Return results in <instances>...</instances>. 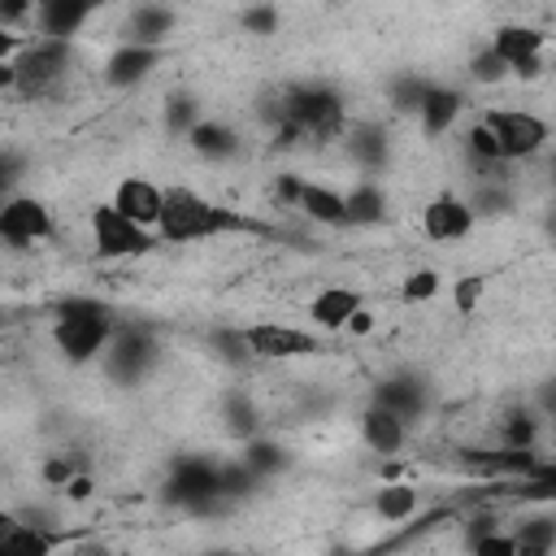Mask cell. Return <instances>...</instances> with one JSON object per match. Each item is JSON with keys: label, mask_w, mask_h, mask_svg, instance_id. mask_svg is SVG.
Listing matches in <instances>:
<instances>
[{"label": "cell", "mask_w": 556, "mask_h": 556, "mask_svg": "<svg viewBox=\"0 0 556 556\" xmlns=\"http://www.w3.org/2000/svg\"><path fill=\"white\" fill-rule=\"evenodd\" d=\"M261 226L235 208H222L204 200L191 187H165V208L156 235L165 243H195V239H217V235H256Z\"/></svg>", "instance_id": "cell-1"}, {"label": "cell", "mask_w": 556, "mask_h": 556, "mask_svg": "<svg viewBox=\"0 0 556 556\" xmlns=\"http://www.w3.org/2000/svg\"><path fill=\"white\" fill-rule=\"evenodd\" d=\"M117 334V321L109 317V308L91 295H70L56 304V321H52V343L70 365H87L96 356H104L109 339Z\"/></svg>", "instance_id": "cell-2"}, {"label": "cell", "mask_w": 556, "mask_h": 556, "mask_svg": "<svg viewBox=\"0 0 556 556\" xmlns=\"http://www.w3.org/2000/svg\"><path fill=\"white\" fill-rule=\"evenodd\" d=\"M287 126H295L300 139H317V143H330L339 135H348L343 96L326 83L287 87Z\"/></svg>", "instance_id": "cell-3"}, {"label": "cell", "mask_w": 556, "mask_h": 556, "mask_svg": "<svg viewBox=\"0 0 556 556\" xmlns=\"http://www.w3.org/2000/svg\"><path fill=\"white\" fill-rule=\"evenodd\" d=\"M13 65H17V91L26 100H39V96H48L65 78V70H70V43H61V39H26L22 43V56Z\"/></svg>", "instance_id": "cell-4"}, {"label": "cell", "mask_w": 556, "mask_h": 556, "mask_svg": "<svg viewBox=\"0 0 556 556\" xmlns=\"http://www.w3.org/2000/svg\"><path fill=\"white\" fill-rule=\"evenodd\" d=\"M482 117H486V126L495 130L504 161H530V156H539V152L547 148V139H552V126H547L539 113H530V109H486Z\"/></svg>", "instance_id": "cell-5"}, {"label": "cell", "mask_w": 556, "mask_h": 556, "mask_svg": "<svg viewBox=\"0 0 556 556\" xmlns=\"http://www.w3.org/2000/svg\"><path fill=\"white\" fill-rule=\"evenodd\" d=\"M239 334H243V352L261 356V361H300V356H313L326 348L313 330H300L287 321H252Z\"/></svg>", "instance_id": "cell-6"}, {"label": "cell", "mask_w": 556, "mask_h": 556, "mask_svg": "<svg viewBox=\"0 0 556 556\" xmlns=\"http://www.w3.org/2000/svg\"><path fill=\"white\" fill-rule=\"evenodd\" d=\"M165 495H169V504H178V508H187V513L213 508L217 500H226V495H222V465H213V460H204V456H182V460L174 465V473H169Z\"/></svg>", "instance_id": "cell-7"}, {"label": "cell", "mask_w": 556, "mask_h": 556, "mask_svg": "<svg viewBox=\"0 0 556 556\" xmlns=\"http://www.w3.org/2000/svg\"><path fill=\"white\" fill-rule=\"evenodd\" d=\"M91 243H96V256H104V261H122V256H143V252H152V235L143 230V226H135V222H126L113 204H96L91 208Z\"/></svg>", "instance_id": "cell-8"}, {"label": "cell", "mask_w": 556, "mask_h": 556, "mask_svg": "<svg viewBox=\"0 0 556 556\" xmlns=\"http://www.w3.org/2000/svg\"><path fill=\"white\" fill-rule=\"evenodd\" d=\"M152 361H156V339L139 326H117V334L104 348V369L117 382H139Z\"/></svg>", "instance_id": "cell-9"}, {"label": "cell", "mask_w": 556, "mask_h": 556, "mask_svg": "<svg viewBox=\"0 0 556 556\" xmlns=\"http://www.w3.org/2000/svg\"><path fill=\"white\" fill-rule=\"evenodd\" d=\"M56 222H52V208L35 195H9L4 208H0V235L13 243V248H26V243H39V239H52Z\"/></svg>", "instance_id": "cell-10"}, {"label": "cell", "mask_w": 556, "mask_h": 556, "mask_svg": "<svg viewBox=\"0 0 556 556\" xmlns=\"http://www.w3.org/2000/svg\"><path fill=\"white\" fill-rule=\"evenodd\" d=\"M126 222L143 226V230H156L161 226V208H165V187H156L152 178L143 174H126L117 187H113V200H109Z\"/></svg>", "instance_id": "cell-11"}, {"label": "cell", "mask_w": 556, "mask_h": 556, "mask_svg": "<svg viewBox=\"0 0 556 556\" xmlns=\"http://www.w3.org/2000/svg\"><path fill=\"white\" fill-rule=\"evenodd\" d=\"M469 230H473V208H469V200H460L452 191L434 195L421 208V235L434 243H460Z\"/></svg>", "instance_id": "cell-12"}, {"label": "cell", "mask_w": 556, "mask_h": 556, "mask_svg": "<svg viewBox=\"0 0 556 556\" xmlns=\"http://www.w3.org/2000/svg\"><path fill=\"white\" fill-rule=\"evenodd\" d=\"M374 404L391 408V413L408 426L413 417H421V413L430 408V382L417 378V374H391V378H382V382L374 387Z\"/></svg>", "instance_id": "cell-13"}, {"label": "cell", "mask_w": 556, "mask_h": 556, "mask_svg": "<svg viewBox=\"0 0 556 556\" xmlns=\"http://www.w3.org/2000/svg\"><path fill=\"white\" fill-rule=\"evenodd\" d=\"M91 13H96V9L83 4V0H43V4H35V17H30V22H35V30H39V39H61V43H70V35H78Z\"/></svg>", "instance_id": "cell-14"}, {"label": "cell", "mask_w": 556, "mask_h": 556, "mask_svg": "<svg viewBox=\"0 0 556 556\" xmlns=\"http://www.w3.org/2000/svg\"><path fill=\"white\" fill-rule=\"evenodd\" d=\"M161 61V48H139V43H117L109 56H104V83L109 87H135L143 83Z\"/></svg>", "instance_id": "cell-15"}, {"label": "cell", "mask_w": 556, "mask_h": 556, "mask_svg": "<svg viewBox=\"0 0 556 556\" xmlns=\"http://www.w3.org/2000/svg\"><path fill=\"white\" fill-rule=\"evenodd\" d=\"M361 308H365V300H361V291H352V287H321V291L308 300V317H313V326H321V330H348L352 313H361Z\"/></svg>", "instance_id": "cell-16"}, {"label": "cell", "mask_w": 556, "mask_h": 556, "mask_svg": "<svg viewBox=\"0 0 556 556\" xmlns=\"http://www.w3.org/2000/svg\"><path fill=\"white\" fill-rule=\"evenodd\" d=\"M543 43H547V35H543L539 26H526V22H504V26L491 35V48L508 61V70H517V65H526V61H539V56H543Z\"/></svg>", "instance_id": "cell-17"}, {"label": "cell", "mask_w": 556, "mask_h": 556, "mask_svg": "<svg viewBox=\"0 0 556 556\" xmlns=\"http://www.w3.org/2000/svg\"><path fill=\"white\" fill-rule=\"evenodd\" d=\"M361 439H365L369 452H378V456H395V452L404 447V439H408V426H404L391 408L369 404V408L361 413Z\"/></svg>", "instance_id": "cell-18"}, {"label": "cell", "mask_w": 556, "mask_h": 556, "mask_svg": "<svg viewBox=\"0 0 556 556\" xmlns=\"http://www.w3.org/2000/svg\"><path fill=\"white\" fill-rule=\"evenodd\" d=\"M61 543L56 530H39L30 521H17V517H4V530H0V556H52Z\"/></svg>", "instance_id": "cell-19"}, {"label": "cell", "mask_w": 556, "mask_h": 556, "mask_svg": "<svg viewBox=\"0 0 556 556\" xmlns=\"http://www.w3.org/2000/svg\"><path fill=\"white\" fill-rule=\"evenodd\" d=\"M174 35V13L161 4H139L122 30V43H139V48H161Z\"/></svg>", "instance_id": "cell-20"}, {"label": "cell", "mask_w": 556, "mask_h": 556, "mask_svg": "<svg viewBox=\"0 0 556 556\" xmlns=\"http://www.w3.org/2000/svg\"><path fill=\"white\" fill-rule=\"evenodd\" d=\"M460 109H465V96H460V91H452V87H430V96H426L417 122H421V130H426L430 139H439V135H447V130L456 126Z\"/></svg>", "instance_id": "cell-21"}, {"label": "cell", "mask_w": 556, "mask_h": 556, "mask_svg": "<svg viewBox=\"0 0 556 556\" xmlns=\"http://www.w3.org/2000/svg\"><path fill=\"white\" fill-rule=\"evenodd\" d=\"M295 208H304L313 222H321V226H348V200H343V191L339 187H326V182H304L300 187V204Z\"/></svg>", "instance_id": "cell-22"}, {"label": "cell", "mask_w": 556, "mask_h": 556, "mask_svg": "<svg viewBox=\"0 0 556 556\" xmlns=\"http://www.w3.org/2000/svg\"><path fill=\"white\" fill-rule=\"evenodd\" d=\"M187 143H191L204 161H230V156L239 152V130L226 126V122H217V117H204V122L187 135Z\"/></svg>", "instance_id": "cell-23"}, {"label": "cell", "mask_w": 556, "mask_h": 556, "mask_svg": "<svg viewBox=\"0 0 556 556\" xmlns=\"http://www.w3.org/2000/svg\"><path fill=\"white\" fill-rule=\"evenodd\" d=\"M348 152H352V161L361 165V169H382L387 165V130L378 126V122H361V126H348Z\"/></svg>", "instance_id": "cell-24"}, {"label": "cell", "mask_w": 556, "mask_h": 556, "mask_svg": "<svg viewBox=\"0 0 556 556\" xmlns=\"http://www.w3.org/2000/svg\"><path fill=\"white\" fill-rule=\"evenodd\" d=\"M348 200V226H378L387 217V195L374 178H361L352 191H343Z\"/></svg>", "instance_id": "cell-25"}, {"label": "cell", "mask_w": 556, "mask_h": 556, "mask_svg": "<svg viewBox=\"0 0 556 556\" xmlns=\"http://www.w3.org/2000/svg\"><path fill=\"white\" fill-rule=\"evenodd\" d=\"M513 539L521 552H556V513L552 508H534L526 517H517Z\"/></svg>", "instance_id": "cell-26"}, {"label": "cell", "mask_w": 556, "mask_h": 556, "mask_svg": "<svg viewBox=\"0 0 556 556\" xmlns=\"http://www.w3.org/2000/svg\"><path fill=\"white\" fill-rule=\"evenodd\" d=\"M539 430H543L539 413H530V408H513V413L500 417V447H508V452H534Z\"/></svg>", "instance_id": "cell-27"}, {"label": "cell", "mask_w": 556, "mask_h": 556, "mask_svg": "<svg viewBox=\"0 0 556 556\" xmlns=\"http://www.w3.org/2000/svg\"><path fill=\"white\" fill-rule=\"evenodd\" d=\"M374 513L387 521V526H400L417 513V486L408 482H382L378 495H374Z\"/></svg>", "instance_id": "cell-28"}, {"label": "cell", "mask_w": 556, "mask_h": 556, "mask_svg": "<svg viewBox=\"0 0 556 556\" xmlns=\"http://www.w3.org/2000/svg\"><path fill=\"white\" fill-rule=\"evenodd\" d=\"M430 87H434V83H426L421 74H395V78L387 83V100H391L395 113L417 117L421 104H426V96H430Z\"/></svg>", "instance_id": "cell-29"}, {"label": "cell", "mask_w": 556, "mask_h": 556, "mask_svg": "<svg viewBox=\"0 0 556 556\" xmlns=\"http://www.w3.org/2000/svg\"><path fill=\"white\" fill-rule=\"evenodd\" d=\"M239 460H243L256 478H265V473H278V469L287 465V452H282L274 439H261V434H256V439L243 443V456H239Z\"/></svg>", "instance_id": "cell-30"}, {"label": "cell", "mask_w": 556, "mask_h": 556, "mask_svg": "<svg viewBox=\"0 0 556 556\" xmlns=\"http://www.w3.org/2000/svg\"><path fill=\"white\" fill-rule=\"evenodd\" d=\"M469 78H473V83H486V87H495V83L513 78V70H508V61H504L495 48H478V52L469 56Z\"/></svg>", "instance_id": "cell-31"}, {"label": "cell", "mask_w": 556, "mask_h": 556, "mask_svg": "<svg viewBox=\"0 0 556 556\" xmlns=\"http://www.w3.org/2000/svg\"><path fill=\"white\" fill-rule=\"evenodd\" d=\"M439 287H443V278L434 274V269H413V274H404V282H400V300L404 304H426V300H434L439 295Z\"/></svg>", "instance_id": "cell-32"}, {"label": "cell", "mask_w": 556, "mask_h": 556, "mask_svg": "<svg viewBox=\"0 0 556 556\" xmlns=\"http://www.w3.org/2000/svg\"><path fill=\"white\" fill-rule=\"evenodd\" d=\"M226 430L230 434H243V443L256 439V408H252L248 395H230L226 400Z\"/></svg>", "instance_id": "cell-33"}, {"label": "cell", "mask_w": 556, "mask_h": 556, "mask_svg": "<svg viewBox=\"0 0 556 556\" xmlns=\"http://www.w3.org/2000/svg\"><path fill=\"white\" fill-rule=\"evenodd\" d=\"M482 295H486V278H482V274H465V278L452 282V304H456V313H465V317L478 313Z\"/></svg>", "instance_id": "cell-34"}, {"label": "cell", "mask_w": 556, "mask_h": 556, "mask_svg": "<svg viewBox=\"0 0 556 556\" xmlns=\"http://www.w3.org/2000/svg\"><path fill=\"white\" fill-rule=\"evenodd\" d=\"M74 473H83V469L70 460V452H65V456H48V460L39 465V478H43L48 486H56V491H65V486L74 482Z\"/></svg>", "instance_id": "cell-35"}, {"label": "cell", "mask_w": 556, "mask_h": 556, "mask_svg": "<svg viewBox=\"0 0 556 556\" xmlns=\"http://www.w3.org/2000/svg\"><path fill=\"white\" fill-rule=\"evenodd\" d=\"M252 482H256V473H252L243 460H235V465H222V495H226V500H239V495H248V491H252Z\"/></svg>", "instance_id": "cell-36"}, {"label": "cell", "mask_w": 556, "mask_h": 556, "mask_svg": "<svg viewBox=\"0 0 556 556\" xmlns=\"http://www.w3.org/2000/svg\"><path fill=\"white\" fill-rule=\"evenodd\" d=\"M521 547H517V539H513V530H491L486 539H478L473 547H469V556H517Z\"/></svg>", "instance_id": "cell-37"}, {"label": "cell", "mask_w": 556, "mask_h": 556, "mask_svg": "<svg viewBox=\"0 0 556 556\" xmlns=\"http://www.w3.org/2000/svg\"><path fill=\"white\" fill-rule=\"evenodd\" d=\"M243 26H248L252 35H274V30H278V9H269V4L243 9Z\"/></svg>", "instance_id": "cell-38"}, {"label": "cell", "mask_w": 556, "mask_h": 556, "mask_svg": "<svg viewBox=\"0 0 556 556\" xmlns=\"http://www.w3.org/2000/svg\"><path fill=\"white\" fill-rule=\"evenodd\" d=\"M70 556H122V547H113L104 539H78V543H70Z\"/></svg>", "instance_id": "cell-39"}, {"label": "cell", "mask_w": 556, "mask_h": 556, "mask_svg": "<svg viewBox=\"0 0 556 556\" xmlns=\"http://www.w3.org/2000/svg\"><path fill=\"white\" fill-rule=\"evenodd\" d=\"M91 491H96V482H91L87 473H74V482H70L61 495H65L70 504H87V500H91Z\"/></svg>", "instance_id": "cell-40"}, {"label": "cell", "mask_w": 556, "mask_h": 556, "mask_svg": "<svg viewBox=\"0 0 556 556\" xmlns=\"http://www.w3.org/2000/svg\"><path fill=\"white\" fill-rule=\"evenodd\" d=\"M369 330H374V313H369V308L352 313V321H348V334H369Z\"/></svg>", "instance_id": "cell-41"}, {"label": "cell", "mask_w": 556, "mask_h": 556, "mask_svg": "<svg viewBox=\"0 0 556 556\" xmlns=\"http://www.w3.org/2000/svg\"><path fill=\"white\" fill-rule=\"evenodd\" d=\"M539 404H543V413H547V417H556V378L539 391Z\"/></svg>", "instance_id": "cell-42"}, {"label": "cell", "mask_w": 556, "mask_h": 556, "mask_svg": "<svg viewBox=\"0 0 556 556\" xmlns=\"http://www.w3.org/2000/svg\"><path fill=\"white\" fill-rule=\"evenodd\" d=\"M204 556H243V552H230V547H213V552H204Z\"/></svg>", "instance_id": "cell-43"}, {"label": "cell", "mask_w": 556, "mask_h": 556, "mask_svg": "<svg viewBox=\"0 0 556 556\" xmlns=\"http://www.w3.org/2000/svg\"><path fill=\"white\" fill-rule=\"evenodd\" d=\"M517 556H556V552H517Z\"/></svg>", "instance_id": "cell-44"}, {"label": "cell", "mask_w": 556, "mask_h": 556, "mask_svg": "<svg viewBox=\"0 0 556 556\" xmlns=\"http://www.w3.org/2000/svg\"><path fill=\"white\" fill-rule=\"evenodd\" d=\"M547 169H552V178H556V152H552V161H547Z\"/></svg>", "instance_id": "cell-45"}]
</instances>
